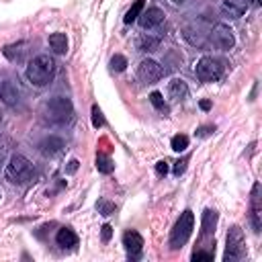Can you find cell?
<instances>
[{
    "label": "cell",
    "instance_id": "obj_30",
    "mask_svg": "<svg viewBox=\"0 0 262 262\" xmlns=\"http://www.w3.org/2000/svg\"><path fill=\"white\" fill-rule=\"evenodd\" d=\"M100 238H102V242H109L111 238H113V227L109 223H105L100 227Z\"/></svg>",
    "mask_w": 262,
    "mask_h": 262
},
{
    "label": "cell",
    "instance_id": "obj_31",
    "mask_svg": "<svg viewBox=\"0 0 262 262\" xmlns=\"http://www.w3.org/2000/svg\"><path fill=\"white\" fill-rule=\"evenodd\" d=\"M187 164H189L187 158H182V160H178V162L174 164V174H176V176H180V174L187 170Z\"/></svg>",
    "mask_w": 262,
    "mask_h": 262
},
{
    "label": "cell",
    "instance_id": "obj_9",
    "mask_svg": "<svg viewBox=\"0 0 262 262\" xmlns=\"http://www.w3.org/2000/svg\"><path fill=\"white\" fill-rule=\"evenodd\" d=\"M164 19H166L164 10L158 8V6H150V8L142 10V15L138 17L142 29H154V27H158V25H162Z\"/></svg>",
    "mask_w": 262,
    "mask_h": 262
},
{
    "label": "cell",
    "instance_id": "obj_16",
    "mask_svg": "<svg viewBox=\"0 0 262 262\" xmlns=\"http://www.w3.org/2000/svg\"><path fill=\"white\" fill-rule=\"evenodd\" d=\"M55 242H58V246H62V248H74L78 244V236H76V232L72 230V227H62V230H58Z\"/></svg>",
    "mask_w": 262,
    "mask_h": 262
},
{
    "label": "cell",
    "instance_id": "obj_3",
    "mask_svg": "<svg viewBox=\"0 0 262 262\" xmlns=\"http://www.w3.org/2000/svg\"><path fill=\"white\" fill-rule=\"evenodd\" d=\"M4 174H6V178H8L10 182H19V185H23V182H27V180L33 176V164L27 160L25 156L15 154V156L8 160Z\"/></svg>",
    "mask_w": 262,
    "mask_h": 262
},
{
    "label": "cell",
    "instance_id": "obj_1",
    "mask_svg": "<svg viewBox=\"0 0 262 262\" xmlns=\"http://www.w3.org/2000/svg\"><path fill=\"white\" fill-rule=\"evenodd\" d=\"M55 72H58V64H55V60L51 58L49 53H41V55H35L29 66H27V80L37 86V88H43L48 86Z\"/></svg>",
    "mask_w": 262,
    "mask_h": 262
},
{
    "label": "cell",
    "instance_id": "obj_17",
    "mask_svg": "<svg viewBox=\"0 0 262 262\" xmlns=\"http://www.w3.org/2000/svg\"><path fill=\"white\" fill-rule=\"evenodd\" d=\"M182 37H185L192 48H203L205 43H207V37H205V33H201L199 29L195 27H185L182 29Z\"/></svg>",
    "mask_w": 262,
    "mask_h": 262
},
{
    "label": "cell",
    "instance_id": "obj_14",
    "mask_svg": "<svg viewBox=\"0 0 262 262\" xmlns=\"http://www.w3.org/2000/svg\"><path fill=\"white\" fill-rule=\"evenodd\" d=\"M260 185L256 182L254 189H252V213H250V221H252V227H254V232L258 234L260 232V227H262V219H260Z\"/></svg>",
    "mask_w": 262,
    "mask_h": 262
},
{
    "label": "cell",
    "instance_id": "obj_12",
    "mask_svg": "<svg viewBox=\"0 0 262 262\" xmlns=\"http://www.w3.org/2000/svg\"><path fill=\"white\" fill-rule=\"evenodd\" d=\"M123 246L127 248V252L131 256H140V252L143 250V238H142V234L135 232V230L125 232L123 234Z\"/></svg>",
    "mask_w": 262,
    "mask_h": 262
},
{
    "label": "cell",
    "instance_id": "obj_36",
    "mask_svg": "<svg viewBox=\"0 0 262 262\" xmlns=\"http://www.w3.org/2000/svg\"><path fill=\"white\" fill-rule=\"evenodd\" d=\"M170 2H172V4H176V6H180V4H185L187 0H170Z\"/></svg>",
    "mask_w": 262,
    "mask_h": 262
},
{
    "label": "cell",
    "instance_id": "obj_39",
    "mask_svg": "<svg viewBox=\"0 0 262 262\" xmlns=\"http://www.w3.org/2000/svg\"><path fill=\"white\" fill-rule=\"evenodd\" d=\"M0 197H2V195H0Z\"/></svg>",
    "mask_w": 262,
    "mask_h": 262
},
{
    "label": "cell",
    "instance_id": "obj_25",
    "mask_svg": "<svg viewBox=\"0 0 262 262\" xmlns=\"http://www.w3.org/2000/svg\"><path fill=\"white\" fill-rule=\"evenodd\" d=\"M96 168H98V172H102V174H111L113 170H115V164L111 162V158L98 156V158H96Z\"/></svg>",
    "mask_w": 262,
    "mask_h": 262
},
{
    "label": "cell",
    "instance_id": "obj_26",
    "mask_svg": "<svg viewBox=\"0 0 262 262\" xmlns=\"http://www.w3.org/2000/svg\"><path fill=\"white\" fill-rule=\"evenodd\" d=\"M125 68H127V58L125 55H121V53H115L111 58V70L113 72H123Z\"/></svg>",
    "mask_w": 262,
    "mask_h": 262
},
{
    "label": "cell",
    "instance_id": "obj_24",
    "mask_svg": "<svg viewBox=\"0 0 262 262\" xmlns=\"http://www.w3.org/2000/svg\"><path fill=\"white\" fill-rule=\"evenodd\" d=\"M170 147H172L174 152H185L187 147H189V138L185 133H178L172 138V142H170Z\"/></svg>",
    "mask_w": 262,
    "mask_h": 262
},
{
    "label": "cell",
    "instance_id": "obj_23",
    "mask_svg": "<svg viewBox=\"0 0 262 262\" xmlns=\"http://www.w3.org/2000/svg\"><path fill=\"white\" fill-rule=\"evenodd\" d=\"M150 102L154 105L156 111H160V113H168V105H166V100L162 96V93H158V90H154V93L150 95Z\"/></svg>",
    "mask_w": 262,
    "mask_h": 262
},
{
    "label": "cell",
    "instance_id": "obj_38",
    "mask_svg": "<svg viewBox=\"0 0 262 262\" xmlns=\"http://www.w3.org/2000/svg\"><path fill=\"white\" fill-rule=\"evenodd\" d=\"M0 121H2V113H0Z\"/></svg>",
    "mask_w": 262,
    "mask_h": 262
},
{
    "label": "cell",
    "instance_id": "obj_19",
    "mask_svg": "<svg viewBox=\"0 0 262 262\" xmlns=\"http://www.w3.org/2000/svg\"><path fill=\"white\" fill-rule=\"evenodd\" d=\"M48 41H49V48L55 53H66L68 51V37H66V33H51Z\"/></svg>",
    "mask_w": 262,
    "mask_h": 262
},
{
    "label": "cell",
    "instance_id": "obj_27",
    "mask_svg": "<svg viewBox=\"0 0 262 262\" xmlns=\"http://www.w3.org/2000/svg\"><path fill=\"white\" fill-rule=\"evenodd\" d=\"M93 125H95V127L98 129V127H102V125H105V117H102V111L95 105L93 107Z\"/></svg>",
    "mask_w": 262,
    "mask_h": 262
},
{
    "label": "cell",
    "instance_id": "obj_11",
    "mask_svg": "<svg viewBox=\"0 0 262 262\" xmlns=\"http://www.w3.org/2000/svg\"><path fill=\"white\" fill-rule=\"evenodd\" d=\"M0 98H2L8 107H15L17 102L21 100V93L13 80H0Z\"/></svg>",
    "mask_w": 262,
    "mask_h": 262
},
{
    "label": "cell",
    "instance_id": "obj_33",
    "mask_svg": "<svg viewBox=\"0 0 262 262\" xmlns=\"http://www.w3.org/2000/svg\"><path fill=\"white\" fill-rule=\"evenodd\" d=\"M168 170H170V168H168V162H166V160H160V162L156 164V172L160 174V176H166Z\"/></svg>",
    "mask_w": 262,
    "mask_h": 262
},
{
    "label": "cell",
    "instance_id": "obj_37",
    "mask_svg": "<svg viewBox=\"0 0 262 262\" xmlns=\"http://www.w3.org/2000/svg\"><path fill=\"white\" fill-rule=\"evenodd\" d=\"M252 4L254 6H260V0H252Z\"/></svg>",
    "mask_w": 262,
    "mask_h": 262
},
{
    "label": "cell",
    "instance_id": "obj_22",
    "mask_svg": "<svg viewBox=\"0 0 262 262\" xmlns=\"http://www.w3.org/2000/svg\"><path fill=\"white\" fill-rule=\"evenodd\" d=\"M143 6H145V4H143V0H135L133 6L127 10V15H125V19H123V21L127 23V25H131V23H133V21H138V17L142 15Z\"/></svg>",
    "mask_w": 262,
    "mask_h": 262
},
{
    "label": "cell",
    "instance_id": "obj_15",
    "mask_svg": "<svg viewBox=\"0 0 262 262\" xmlns=\"http://www.w3.org/2000/svg\"><path fill=\"white\" fill-rule=\"evenodd\" d=\"M62 147H64V140L58 138V135H49V138H45L39 143V150L43 156H55L58 152H62Z\"/></svg>",
    "mask_w": 262,
    "mask_h": 262
},
{
    "label": "cell",
    "instance_id": "obj_2",
    "mask_svg": "<svg viewBox=\"0 0 262 262\" xmlns=\"http://www.w3.org/2000/svg\"><path fill=\"white\" fill-rule=\"evenodd\" d=\"M192 230H195V215H192L191 209H187L185 213L180 215V219L176 221L172 234H170V248L178 250V248L185 246L189 242Z\"/></svg>",
    "mask_w": 262,
    "mask_h": 262
},
{
    "label": "cell",
    "instance_id": "obj_6",
    "mask_svg": "<svg viewBox=\"0 0 262 262\" xmlns=\"http://www.w3.org/2000/svg\"><path fill=\"white\" fill-rule=\"evenodd\" d=\"M246 252V246H244V232H242V227H230V232H227V246H225V260H230V262H236V260H240Z\"/></svg>",
    "mask_w": 262,
    "mask_h": 262
},
{
    "label": "cell",
    "instance_id": "obj_21",
    "mask_svg": "<svg viewBox=\"0 0 262 262\" xmlns=\"http://www.w3.org/2000/svg\"><path fill=\"white\" fill-rule=\"evenodd\" d=\"M23 48H25L23 43H19V45H6V48L2 49V53L6 55L10 62H19V60L23 58V51H25Z\"/></svg>",
    "mask_w": 262,
    "mask_h": 262
},
{
    "label": "cell",
    "instance_id": "obj_18",
    "mask_svg": "<svg viewBox=\"0 0 262 262\" xmlns=\"http://www.w3.org/2000/svg\"><path fill=\"white\" fill-rule=\"evenodd\" d=\"M217 225V213L213 209H205L203 211V221H201V234L203 236H211Z\"/></svg>",
    "mask_w": 262,
    "mask_h": 262
},
{
    "label": "cell",
    "instance_id": "obj_4",
    "mask_svg": "<svg viewBox=\"0 0 262 262\" xmlns=\"http://www.w3.org/2000/svg\"><path fill=\"white\" fill-rule=\"evenodd\" d=\"M195 74L201 82H217L223 76V62L213 58V55H205L197 62Z\"/></svg>",
    "mask_w": 262,
    "mask_h": 262
},
{
    "label": "cell",
    "instance_id": "obj_8",
    "mask_svg": "<svg viewBox=\"0 0 262 262\" xmlns=\"http://www.w3.org/2000/svg\"><path fill=\"white\" fill-rule=\"evenodd\" d=\"M211 39H213V43L217 45L219 49H223V51H227V49H232L234 45H236V35H234V31L227 27V25H223V23H219V25H215L213 27V31H211Z\"/></svg>",
    "mask_w": 262,
    "mask_h": 262
},
{
    "label": "cell",
    "instance_id": "obj_28",
    "mask_svg": "<svg viewBox=\"0 0 262 262\" xmlns=\"http://www.w3.org/2000/svg\"><path fill=\"white\" fill-rule=\"evenodd\" d=\"M96 209H98V213H102V215H111L113 211H115V205L109 203V201H98V203H96Z\"/></svg>",
    "mask_w": 262,
    "mask_h": 262
},
{
    "label": "cell",
    "instance_id": "obj_29",
    "mask_svg": "<svg viewBox=\"0 0 262 262\" xmlns=\"http://www.w3.org/2000/svg\"><path fill=\"white\" fill-rule=\"evenodd\" d=\"M215 127L213 125H203V127L197 129V138H209V135H213Z\"/></svg>",
    "mask_w": 262,
    "mask_h": 262
},
{
    "label": "cell",
    "instance_id": "obj_5",
    "mask_svg": "<svg viewBox=\"0 0 262 262\" xmlns=\"http://www.w3.org/2000/svg\"><path fill=\"white\" fill-rule=\"evenodd\" d=\"M45 111H48L49 121H53V123H66V121H70L72 115H74V105H72L70 98L55 96V98H51L48 102V105H45Z\"/></svg>",
    "mask_w": 262,
    "mask_h": 262
},
{
    "label": "cell",
    "instance_id": "obj_34",
    "mask_svg": "<svg viewBox=\"0 0 262 262\" xmlns=\"http://www.w3.org/2000/svg\"><path fill=\"white\" fill-rule=\"evenodd\" d=\"M78 166H80V162H78L76 158H72V160L68 162V166H66V172H68V174H74L76 170H78Z\"/></svg>",
    "mask_w": 262,
    "mask_h": 262
},
{
    "label": "cell",
    "instance_id": "obj_20",
    "mask_svg": "<svg viewBox=\"0 0 262 262\" xmlns=\"http://www.w3.org/2000/svg\"><path fill=\"white\" fill-rule=\"evenodd\" d=\"M160 48V37H152V35H143L140 41H138V49L140 51H156Z\"/></svg>",
    "mask_w": 262,
    "mask_h": 262
},
{
    "label": "cell",
    "instance_id": "obj_13",
    "mask_svg": "<svg viewBox=\"0 0 262 262\" xmlns=\"http://www.w3.org/2000/svg\"><path fill=\"white\" fill-rule=\"evenodd\" d=\"M168 96L172 98L174 102H180L189 96V86L187 82L182 80V78H174V80H170L168 84Z\"/></svg>",
    "mask_w": 262,
    "mask_h": 262
},
{
    "label": "cell",
    "instance_id": "obj_7",
    "mask_svg": "<svg viewBox=\"0 0 262 262\" xmlns=\"http://www.w3.org/2000/svg\"><path fill=\"white\" fill-rule=\"evenodd\" d=\"M164 76V68L154 60H143L138 66V78L143 84H154Z\"/></svg>",
    "mask_w": 262,
    "mask_h": 262
},
{
    "label": "cell",
    "instance_id": "obj_32",
    "mask_svg": "<svg viewBox=\"0 0 262 262\" xmlns=\"http://www.w3.org/2000/svg\"><path fill=\"white\" fill-rule=\"evenodd\" d=\"M192 260L199 262V260H213V252H203V250H199V252L192 254Z\"/></svg>",
    "mask_w": 262,
    "mask_h": 262
},
{
    "label": "cell",
    "instance_id": "obj_35",
    "mask_svg": "<svg viewBox=\"0 0 262 262\" xmlns=\"http://www.w3.org/2000/svg\"><path fill=\"white\" fill-rule=\"evenodd\" d=\"M199 105H201V109H203V111H209V109H211V100H201Z\"/></svg>",
    "mask_w": 262,
    "mask_h": 262
},
{
    "label": "cell",
    "instance_id": "obj_10",
    "mask_svg": "<svg viewBox=\"0 0 262 262\" xmlns=\"http://www.w3.org/2000/svg\"><path fill=\"white\" fill-rule=\"evenodd\" d=\"M250 8L248 0H223L221 2V13L230 19H240L246 15V10Z\"/></svg>",
    "mask_w": 262,
    "mask_h": 262
}]
</instances>
